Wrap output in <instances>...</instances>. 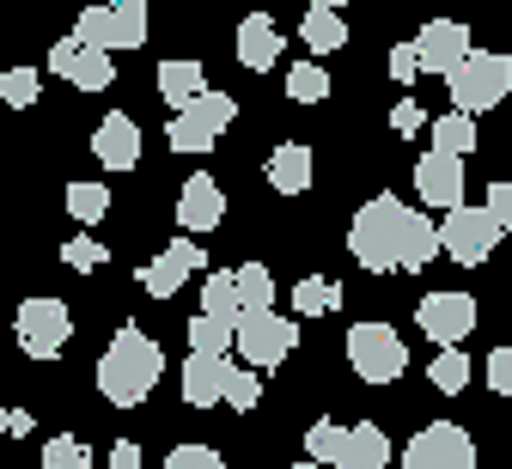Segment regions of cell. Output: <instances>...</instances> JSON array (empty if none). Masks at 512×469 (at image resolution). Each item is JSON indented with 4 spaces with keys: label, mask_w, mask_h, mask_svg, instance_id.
Returning <instances> with one entry per match:
<instances>
[{
    "label": "cell",
    "mask_w": 512,
    "mask_h": 469,
    "mask_svg": "<svg viewBox=\"0 0 512 469\" xmlns=\"http://www.w3.org/2000/svg\"><path fill=\"white\" fill-rule=\"evenodd\" d=\"M336 469H391V439H384V427H372V421L348 427V451H342Z\"/></svg>",
    "instance_id": "20"
},
{
    "label": "cell",
    "mask_w": 512,
    "mask_h": 469,
    "mask_svg": "<svg viewBox=\"0 0 512 469\" xmlns=\"http://www.w3.org/2000/svg\"><path fill=\"white\" fill-rule=\"evenodd\" d=\"M305 7H336V13H342V7H348V0H305Z\"/></svg>",
    "instance_id": "44"
},
{
    "label": "cell",
    "mask_w": 512,
    "mask_h": 469,
    "mask_svg": "<svg viewBox=\"0 0 512 469\" xmlns=\"http://www.w3.org/2000/svg\"><path fill=\"white\" fill-rule=\"evenodd\" d=\"M238 116V104L226 98V92H196L177 116H171V128H165V141H171V153H189V159H202V153H214V141L226 134V122Z\"/></svg>",
    "instance_id": "5"
},
{
    "label": "cell",
    "mask_w": 512,
    "mask_h": 469,
    "mask_svg": "<svg viewBox=\"0 0 512 469\" xmlns=\"http://www.w3.org/2000/svg\"><path fill=\"white\" fill-rule=\"evenodd\" d=\"M74 37L80 43H98V49H141L147 43V0H110V7H86L74 19Z\"/></svg>",
    "instance_id": "7"
},
{
    "label": "cell",
    "mask_w": 512,
    "mask_h": 469,
    "mask_svg": "<svg viewBox=\"0 0 512 469\" xmlns=\"http://www.w3.org/2000/svg\"><path fill=\"white\" fill-rule=\"evenodd\" d=\"M232 287H238V305L256 311V305H275V275L263 262H238L232 268Z\"/></svg>",
    "instance_id": "25"
},
{
    "label": "cell",
    "mask_w": 512,
    "mask_h": 469,
    "mask_svg": "<svg viewBox=\"0 0 512 469\" xmlns=\"http://www.w3.org/2000/svg\"><path fill=\"white\" fill-rule=\"evenodd\" d=\"M384 67H391V80H397V86L421 80V55H415V43H397L391 55H384Z\"/></svg>",
    "instance_id": "38"
},
{
    "label": "cell",
    "mask_w": 512,
    "mask_h": 469,
    "mask_svg": "<svg viewBox=\"0 0 512 469\" xmlns=\"http://www.w3.org/2000/svg\"><path fill=\"white\" fill-rule=\"evenodd\" d=\"M220 402H232V409H256V402H263V372L226 360V390H220Z\"/></svg>",
    "instance_id": "27"
},
{
    "label": "cell",
    "mask_w": 512,
    "mask_h": 469,
    "mask_svg": "<svg viewBox=\"0 0 512 469\" xmlns=\"http://www.w3.org/2000/svg\"><path fill=\"white\" fill-rule=\"evenodd\" d=\"M305 451H311V463H342V451H348V427L342 421H317L311 433H305Z\"/></svg>",
    "instance_id": "30"
},
{
    "label": "cell",
    "mask_w": 512,
    "mask_h": 469,
    "mask_svg": "<svg viewBox=\"0 0 512 469\" xmlns=\"http://www.w3.org/2000/svg\"><path fill=\"white\" fill-rule=\"evenodd\" d=\"M159 378H165V354H159L153 335H141L135 323L116 329L110 348H104V360H98V390H104V402H116V409H141Z\"/></svg>",
    "instance_id": "2"
},
{
    "label": "cell",
    "mask_w": 512,
    "mask_h": 469,
    "mask_svg": "<svg viewBox=\"0 0 512 469\" xmlns=\"http://www.w3.org/2000/svg\"><path fill=\"white\" fill-rule=\"evenodd\" d=\"M37 92H43L37 67H7V74H0V104H13V110H31V104H37Z\"/></svg>",
    "instance_id": "32"
},
{
    "label": "cell",
    "mask_w": 512,
    "mask_h": 469,
    "mask_svg": "<svg viewBox=\"0 0 512 469\" xmlns=\"http://www.w3.org/2000/svg\"><path fill=\"white\" fill-rule=\"evenodd\" d=\"M403 469H476V439L458 421H433L403 445Z\"/></svg>",
    "instance_id": "10"
},
{
    "label": "cell",
    "mask_w": 512,
    "mask_h": 469,
    "mask_svg": "<svg viewBox=\"0 0 512 469\" xmlns=\"http://www.w3.org/2000/svg\"><path fill=\"white\" fill-rule=\"evenodd\" d=\"M238 61L250 67V74H269V67L281 61V31L269 13H244L238 19Z\"/></svg>",
    "instance_id": "18"
},
{
    "label": "cell",
    "mask_w": 512,
    "mask_h": 469,
    "mask_svg": "<svg viewBox=\"0 0 512 469\" xmlns=\"http://www.w3.org/2000/svg\"><path fill=\"white\" fill-rule=\"evenodd\" d=\"M287 469H324V463H287Z\"/></svg>",
    "instance_id": "45"
},
{
    "label": "cell",
    "mask_w": 512,
    "mask_h": 469,
    "mask_svg": "<svg viewBox=\"0 0 512 469\" xmlns=\"http://www.w3.org/2000/svg\"><path fill=\"white\" fill-rule=\"evenodd\" d=\"M482 208L494 214V226H500V232H512V183H488V195H482Z\"/></svg>",
    "instance_id": "39"
},
{
    "label": "cell",
    "mask_w": 512,
    "mask_h": 469,
    "mask_svg": "<svg viewBox=\"0 0 512 469\" xmlns=\"http://www.w3.org/2000/svg\"><path fill=\"white\" fill-rule=\"evenodd\" d=\"M196 92H208L202 61H159V98H165L171 110H183Z\"/></svg>",
    "instance_id": "22"
},
{
    "label": "cell",
    "mask_w": 512,
    "mask_h": 469,
    "mask_svg": "<svg viewBox=\"0 0 512 469\" xmlns=\"http://www.w3.org/2000/svg\"><path fill=\"white\" fill-rule=\"evenodd\" d=\"M299 37H305V49H311V55H336V49L348 43V25H342V13H336V7H311V13H305V25H299Z\"/></svg>",
    "instance_id": "24"
},
{
    "label": "cell",
    "mask_w": 512,
    "mask_h": 469,
    "mask_svg": "<svg viewBox=\"0 0 512 469\" xmlns=\"http://www.w3.org/2000/svg\"><path fill=\"white\" fill-rule=\"evenodd\" d=\"M415 55H421V74H452L470 55V31L458 19H427L421 37H415Z\"/></svg>",
    "instance_id": "15"
},
{
    "label": "cell",
    "mask_w": 512,
    "mask_h": 469,
    "mask_svg": "<svg viewBox=\"0 0 512 469\" xmlns=\"http://www.w3.org/2000/svg\"><path fill=\"white\" fill-rule=\"evenodd\" d=\"M232 342H238L244 366L269 372V366H287V354L299 348V323H293V317H281L275 305H256V311H238Z\"/></svg>",
    "instance_id": "4"
},
{
    "label": "cell",
    "mask_w": 512,
    "mask_h": 469,
    "mask_svg": "<svg viewBox=\"0 0 512 469\" xmlns=\"http://www.w3.org/2000/svg\"><path fill=\"white\" fill-rule=\"evenodd\" d=\"M415 195H421V208H458L464 201V159H452V153L415 159Z\"/></svg>",
    "instance_id": "14"
},
{
    "label": "cell",
    "mask_w": 512,
    "mask_h": 469,
    "mask_svg": "<svg viewBox=\"0 0 512 469\" xmlns=\"http://www.w3.org/2000/svg\"><path fill=\"white\" fill-rule=\"evenodd\" d=\"M336 305H342V287L324 281V275H305V281L293 287V311H299V317H330Z\"/></svg>",
    "instance_id": "26"
},
{
    "label": "cell",
    "mask_w": 512,
    "mask_h": 469,
    "mask_svg": "<svg viewBox=\"0 0 512 469\" xmlns=\"http://www.w3.org/2000/svg\"><path fill=\"white\" fill-rule=\"evenodd\" d=\"M445 92H452V110H464V116H482V110H494V104H506V92H512V55H500V49H470L452 74H445Z\"/></svg>",
    "instance_id": "3"
},
{
    "label": "cell",
    "mask_w": 512,
    "mask_h": 469,
    "mask_svg": "<svg viewBox=\"0 0 512 469\" xmlns=\"http://www.w3.org/2000/svg\"><path fill=\"white\" fill-rule=\"evenodd\" d=\"M324 92H330V74H324L317 61H293V67H287V98H293V104H317Z\"/></svg>",
    "instance_id": "31"
},
{
    "label": "cell",
    "mask_w": 512,
    "mask_h": 469,
    "mask_svg": "<svg viewBox=\"0 0 512 469\" xmlns=\"http://www.w3.org/2000/svg\"><path fill=\"white\" fill-rule=\"evenodd\" d=\"M92 463V451L74 439V433H55L49 445H43V469H86Z\"/></svg>",
    "instance_id": "35"
},
{
    "label": "cell",
    "mask_w": 512,
    "mask_h": 469,
    "mask_svg": "<svg viewBox=\"0 0 512 469\" xmlns=\"http://www.w3.org/2000/svg\"><path fill=\"white\" fill-rule=\"evenodd\" d=\"M488 390L494 396H512V348H494L488 354Z\"/></svg>",
    "instance_id": "41"
},
{
    "label": "cell",
    "mask_w": 512,
    "mask_h": 469,
    "mask_svg": "<svg viewBox=\"0 0 512 469\" xmlns=\"http://www.w3.org/2000/svg\"><path fill=\"white\" fill-rule=\"evenodd\" d=\"M165 469H226V463H220L214 445H177V451L165 457Z\"/></svg>",
    "instance_id": "37"
},
{
    "label": "cell",
    "mask_w": 512,
    "mask_h": 469,
    "mask_svg": "<svg viewBox=\"0 0 512 469\" xmlns=\"http://www.w3.org/2000/svg\"><path fill=\"white\" fill-rule=\"evenodd\" d=\"M202 311L208 317H220V323H238V287H232V275H208V287H202Z\"/></svg>",
    "instance_id": "33"
},
{
    "label": "cell",
    "mask_w": 512,
    "mask_h": 469,
    "mask_svg": "<svg viewBox=\"0 0 512 469\" xmlns=\"http://www.w3.org/2000/svg\"><path fill=\"white\" fill-rule=\"evenodd\" d=\"M439 250L452 256V262H464V268H482L494 250H500V226H494V214L488 208H445V226H439Z\"/></svg>",
    "instance_id": "8"
},
{
    "label": "cell",
    "mask_w": 512,
    "mask_h": 469,
    "mask_svg": "<svg viewBox=\"0 0 512 469\" xmlns=\"http://www.w3.org/2000/svg\"><path fill=\"white\" fill-rule=\"evenodd\" d=\"M391 128H397V134H421V128H427V110H421L415 98H397V104H391Z\"/></svg>",
    "instance_id": "40"
},
{
    "label": "cell",
    "mask_w": 512,
    "mask_h": 469,
    "mask_svg": "<svg viewBox=\"0 0 512 469\" xmlns=\"http://www.w3.org/2000/svg\"><path fill=\"white\" fill-rule=\"evenodd\" d=\"M415 323L427 329L433 348H458L464 335L476 329V299H470V293H427V299L415 305Z\"/></svg>",
    "instance_id": "12"
},
{
    "label": "cell",
    "mask_w": 512,
    "mask_h": 469,
    "mask_svg": "<svg viewBox=\"0 0 512 469\" xmlns=\"http://www.w3.org/2000/svg\"><path fill=\"white\" fill-rule=\"evenodd\" d=\"M196 268H208V256H202V244H196V238L183 232V238H171V244L141 268V287H147L153 299H171L189 275H196Z\"/></svg>",
    "instance_id": "13"
},
{
    "label": "cell",
    "mask_w": 512,
    "mask_h": 469,
    "mask_svg": "<svg viewBox=\"0 0 512 469\" xmlns=\"http://www.w3.org/2000/svg\"><path fill=\"white\" fill-rule=\"evenodd\" d=\"M104 244L98 238H68V244H61V262H68V268H80V275H92V268H104Z\"/></svg>",
    "instance_id": "36"
},
{
    "label": "cell",
    "mask_w": 512,
    "mask_h": 469,
    "mask_svg": "<svg viewBox=\"0 0 512 469\" xmlns=\"http://www.w3.org/2000/svg\"><path fill=\"white\" fill-rule=\"evenodd\" d=\"M348 366L366 384H397L409 372V348L391 323H354L348 329Z\"/></svg>",
    "instance_id": "6"
},
{
    "label": "cell",
    "mask_w": 512,
    "mask_h": 469,
    "mask_svg": "<svg viewBox=\"0 0 512 469\" xmlns=\"http://www.w3.org/2000/svg\"><path fill=\"white\" fill-rule=\"evenodd\" d=\"M49 74L68 80V86H80V92H104V86H116V61H110V49H98V43L61 37V43L49 49Z\"/></svg>",
    "instance_id": "11"
},
{
    "label": "cell",
    "mask_w": 512,
    "mask_h": 469,
    "mask_svg": "<svg viewBox=\"0 0 512 469\" xmlns=\"http://www.w3.org/2000/svg\"><path fill=\"white\" fill-rule=\"evenodd\" d=\"M177 220H183V232L196 238V232H214L220 220H226V195H220V183L208 177V171H196L183 183V195H177Z\"/></svg>",
    "instance_id": "16"
},
{
    "label": "cell",
    "mask_w": 512,
    "mask_h": 469,
    "mask_svg": "<svg viewBox=\"0 0 512 469\" xmlns=\"http://www.w3.org/2000/svg\"><path fill=\"white\" fill-rule=\"evenodd\" d=\"M226 348H232V323H220L208 311L189 317V354H226Z\"/></svg>",
    "instance_id": "28"
},
{
    "label": "cell",
    "mask_w": 512,
    "mask_h": 469,
    "mask_svg": "<svg viewBox=\"0 0 512 469\" xmlns=\"http://www.w3.org/2000/svg\"><path fill=\"white\" fill-rule=\"evenodd\" d=\"M226 390V354H189L183 366V402L189 409H214Z\"/></svg>",
    "instance_id": "19"
},
{
    "label": "cell",
    "mask_w": 512,
    "mask_h": 469,
    "mask_svg": "<svg viewBox=\"0 0 512 469\" xmlns=\"http://www.w3.org/2000/svg\"><path fill=\"white\" fill-rule=\"evenodd\" d=\"M92 153H98L110 171H135V165H141V122L122 116V110H110V116L98 122V134H92Z\"/></svg>",
    "instance_id": "17"
},
{
    "label": "cell",
    "mask_w": 512,
    "mask_h": 469,
    "mask_svg": "<svg viewBox=\"0 0 512 469\" xmlns=\"http://www.w3.org/2000/svg\"><path fill=\"white\" fill-rule=\"evenodd\" d=\"M348 250L372 275H415L439 256V226L415 208H403L397 195H372L348 226Z\"/></svg>",
    "instance_id": "1"
},
{
    "label": "cell",
    "mask_w": 512,
    "mask_h": 469,
    "mask_svg": "<svg viewBox=\"0 0 512 469\" xmlns=\"http://www.w3.org/2000/svg\"><path fill=\"white\" fill-rule=\"evenodd\" d=\"M13 329H19V348H25L31 360H55L61 348L74 342V311L43 293V299H25V305H19V323H13Z\"/></svg>",
    "instance_id": "9"
},
{
    "label": "cell",
    "mask_w": 512,
    "mask_h": 469,
    "mask_svg": "<svg viewBox=\"0 0 512 469\" xmlns=\"http://www.w3.org/2000/svg\"><path fill=\"white\" fill-rule=\"evenodd\" d=\"M433 384H439L445 396H458V390L470 384V354H458V348H439V354H433Z\"/></svg>",
    "instance_id": "34"
},
{
    "label": "cell",
    "mask_w": 512,
    "mask_h": 469,
    "mask_svg": "<svg viewBox=\"0 0 512 469\" xmlns=\"http://www.w3.org/2000/svg\"><path fill=\"white\" fill-rule=\"evenodd\" d=\"M19 433H31V415L25 409H0V439H19Z\"/></svg>",
    "instance_id": "43"
},
{
    "label": "cell",
    "mask_w": 512,
    "mask_h": 469,
    "mask_svg": "<svg viewBox=\"0 0 512 469\" xmlns=\"http://www.w3.org/2000/svg\"><path fill=\"white\" fill-rule=\"evenodd\" d=\"M433 153L470 159V153H476V116H464V110H445V116H433Z\"/></svg>",
    "instance_id": "23"
},
{
    "label": "cell",
    "mask_w": 512,
    "mask_h": 469,
    "mask_svg": "<svg viewBox=\"0 0 512 469\" xmlns=\"http://www.w3.org/2000/svg\"><path fill=\"white\" fill-rule=\"evenodd\" d=\"M110 469H141V445L135 439H116L110 445Z\"/></svg>",
    "instance_id": "42"
},
{
    "label": "cell",
    "mask_w": 512,
    "mask_h": 469,
    "mask_svg": "<svg viewBox=\"0 0 512 469\" xmlns=\"http://www.w3.org/2000/svg\"><path fill=\"white\" fill-rule=\"evenodd\" d=\"M68 214H74L80 226H98V220L110 214V189H104V183H68Z\"/></svg>",
    "instance_id": "29"
},
{
    "label": "cell",
    "mask_w": 512,
    "mask_h": 469,
    "mask_svg": "<svg viewBox=\"0 0 512 469\" xmlns=\"http://www.w3.org/2000/svg\"><path fill=\"white\" fill-rule=\"evenodd\" d=\"M269 183H275L281 195H305V189H311V147H299V141L275 147V153H269Z\"/></svg>",
    "instance_id": "21"
}]
</instances>
